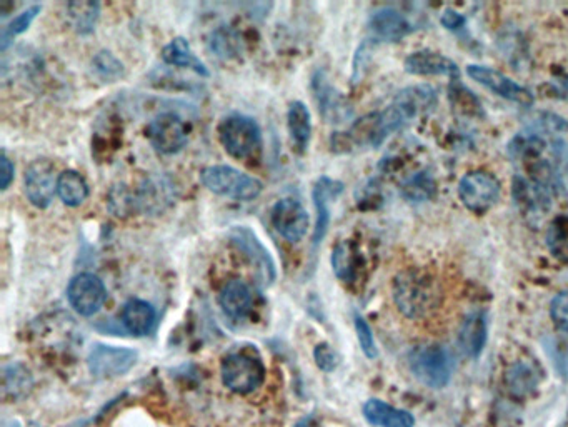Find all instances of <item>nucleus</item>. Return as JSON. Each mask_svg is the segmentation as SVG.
<instances>
[{
    "instance_id": "nucleus-1",
    "label": "nucleus",
    "mask_w": 568,
    "mask_h": 427,
    "mask_svg": "<svg viewBox=\"0 0 568 427\" xmlns=\"http://www.w3.org/2000/svg\"><path fill=\"white\" fill-rule=\"evenodd\" d=\"M395 306L407 319H424L440 304L439 282L420 269H407L392 286Z\"/></svg>"
},
{
    "instance_id": "nucleus-2",
    "label": "nucleus",
    "mask_w": 568,
    "mask_h": 427,
    "mask_svg": "<svg viewBox=\"0 0 568 427\" xmlns=\"http://www.w3.org/2000/svg\"><path fill=\"white\" fill-rule=\"evenodd\" d=\"M200 182L207 191L214 192L217 196L242 202L254 201L264 189L259 179L230 166L205 167L200 172Z\"/></svg>"
},
{
    "instance_id": "nucleus-3",
    "label": "nucleus",
    "mask_w": 568,
    "mask_h": 427,
    "mask_svg": "<svg viewBox=\"0 0 568 427\" xmlns=\"http://www.w3.org/2000/svg\"><path fill=\"white\" fill-rule=\"evenodd\" d=\"M409 367L417 381L430 389H444L452 377L454 362L445 347L439 344H424L410 351Z\"/></svg>"
},
{
    "instance_id": "nucleus-4",
    "label": "nucleus",
    "mask_w": 568,
    "mask_h": 427,
    "mask_svg": "<svg viewBox=\"0 0 568 427\" xmlns=\"http://www.w3.org/2000/svg\"><path fill=\"white\" fill-rule=\"evenodd\" d=\"M222 382L229 391L245 396L257 391L265 381L264 362L247 352H230L220 364Z\"/></svg>"
},
{
    "instance_id": "nucleus-5",
    "label": "nucleus",
    "mask_w": 568,
    "mask_h": 427,
    "mask_svg": "<svg viewBox=\"0 0 568 427\" xmlns=\"http://www.w3.org/2000/svg\"><path fill=\"white\" fill-rule=\"evenodd\" d=\"M219 139L227 154L239 161L254 157L262 146L257 122L245 116H230L220 122Z\"/></svg>"
},
{
    "instance_id": "nucleus-6",
    "label": "nucleus",
    "mask_w": 568,
    "mask_h": 427,
    "mask_svg": "<svg viewBox=\"0 0 568 427\" xmlns=\"http://www.w3.org/2000/svg\"><path fill=\"white\" fill-rule=\"evenodd\" d=\"M502 194V186L492 172H467L459 182V197L470 212L484 216L497 206Z\"/></svg>"
},
{
    "instance_id": "nucleus-7",
    "label": "nucleus",
    "mask_w": 568,
    "mask_h": 427,
    "mask_svg": "<svg viewBox=\"0 0 568 427\" xmlns=\"http://www.w3.org/2000/svg\"><path fill=\"white\" fill-rule=\"evenodd\" d=\"M512 197L520 214L527 222L537 226L552 211L555 196L529 177L515 176L512 181Z\"/></svg>"
},
{
    "instance_id": "nucleus-8",
    "label": "nucleus",
    "mask_w": 568,
    "mask_h": 427,
    "mask_svg": "<svg viewBox=\"0 0 568 427\" xmlns=\"http://www.w3.org/2000/svg\"><path fill=\"white\" fill-rule=\"evenodd\" d=\"M147 137L155 151L172 156L182 151L189 142V129L174 112L159 114L147 126Z\"/></svg>"
},
{
    "instance_id": "nucleus-9",
    "label": "nucleus",
    "mask_w": 568,
    "mask_h": 427,
    "mask_svg": "<svg viewBox=\"0 0 568 427\" xmlns=\"http://www.w3.org/2000/svg\"><path fill=\"white\" fill-rule=\"evenodd\" d=\"M467 76L505 101L515 102L525 107L534 104V96L529 89L512 81L509 76H505L504 72L497 71L494 67L470 64L467 66Z\"/></svg>"
},
{
    "instance_id": "nucleus-10",
    "label": "nucleus",
    "mask_w": 568,
    "mask_h": 427,
    "mask_svg": "<svg viewBox=\"0 0 568 427\" xmlns=\"http://www.w3.org/2000/svg\"><path fill=\"white\" fill-rule=\"evenodd\" d=\"M230 239L234 242L239 251L244 252V256L249 259L250 266L255 271L257 282L262 286H270L277 277L275 262L270 256V252L265 249L264 244L259 241V237L250 231L249 227H234L230 231Z\"/></svg>"
},
{
    "instance_id": "nucleus-11",
    "label": "nucleus",
    "mask_w": 568,
    "mask_h": 427,
    "mask_svg": "<svg viewBox=\"0 0 568 427\" xmlns=\"http://www.w3.org/2000/svg\"><path fill=\"white\" fill-rule=\"evenodd\" d=\"M67 299L79 316L92 317L104 307L107 289L100 277L90 272L75 276L67 287Z\"/></svg>"
},
{
    "instance_id": "nucleus-12",
    "label": "nucleus",
    "mask_w": 568,
    "mask_h": 427,
    "mask_svg": "<svg viewBox=\"0 0 568 427\" xmlns=\"http://www.w3.org/2000/svg\"><path fill=\"white\" fill-rule=\"evenodd\" d=\"M59 176L55 174V166L47 159L32 162L24 177L25 196L37 209H47L54 201Z\"/></svg>"
},
{
    "instance_id": "nucleus-13",
    "label": "nucleus",
    "mask_w": 568,
    "mask_h": 427,
    "mask_svg": "<svg viewBox=\"0 0 568 427\" xmlns=\"http://www.w3.org/2000/svg\"><path fill=\"white\" fill-rule=\"evenodd\" d=\"M137 362V352L127 347L95 346L87 357V366L97 379L124 376Z\"/></svg>"
},
{
    "instance_id": "nucleus-14",
    "label": "nucleus",
    "mask_w": 568,
    "mask_h": 427,
    "mask_svg": "<svg viewBox=\"0 0 568 427\" xmlns=\"http://www.w3.org/2000/svg\"><path fill=\"white\" fill-rule=\"evenodd\" d=\"M270 221L275 231L284 237L285 241L300 242L309 231V212L297 199H280L270 212Z\"/></svg>"
},
{
    "instance_id": "nucleus-15",
    "label": "nucleus",
    "mask_w": 568,
    "mask_h": 427,
    "mask_svg": "<svg viewBox=\"0 0 568 427\" xmlns=\"http://www.w3.org/2000/svg\"><path fill=\"white\" fill-rule=\"evenodd\" d=\"M312 91L325 121L330 124H342L352 117V107L349 106V102L330 84L324 72L319 71L312 77Z\"/></svg>"
},
{
    "instance_id": "nucleus-16",
    "label": "nucleus",
    "mask_w": 568,
    "mask_h": 427,
    "mask_svg": "<svg viewBox=\"0 0 568 427\" xmlns=\"http://www.w3.org/2000/svg\"><path fill=\"white\" fill-rule=\"evenodd\" d=\"M344 192V184L340 181H334L330 177L322 176L319 181L315 182L312 199H314L315 212H317V221H315L314 236H312V252L319 249L320 244L324 241L330 226V202L335 197H339Z\"/></svg>"
},
{
    "instance_id": "nucleus-17",
    "label": "nucleus",
    "mask_w": 568,
    "mask_h": 427,
    "mask_svg": "<svg viewBox=\"0 0 568 427\" xmlns=\"http://www.w3.org/2000/svg\"><path fill=\"white\" fill-rule=\"evenodd\" d=\"M405 71L412 76H447L457 81L459 67L452 59L435 51H417L405 59Z\"/></svg>"
},
{
    "instance_id": "nucleus-18",
    "label": "nucleus",
    "mask_w": 568,
    "mask_h": 427,
    "mask_svg": "<svg viewBox=\"0 0 568 427\" xmlns=\"http://www.w3.org/2000/svg\"><path fill=\"white\" fill-rule=\"evenodd\" d=\"M219 304L225 316L232 321L240 322L247 319L254 307V297L250 287L240 279L225 282L219 294Z\"/></svg>"
},
{
    "instance_id": "nucleus-19",
    "label": "nucleus",
    "mask_w": 568,
    "mask_h": 427,
    "mask_svg": "<svg viewBox=\"0 0 568 427\" xmlns=\"http://www.w3.org/2000/svg\"><path fill=\"white\" fill-rule=\"evenodd\" d=\"M489 324L484 311L470 312L465 317L459 329V347L464 356L470 359H479L487 344Z\"/></svg>"
},
{
    "instance_id": "nucleus-20",
    "label": "nucleus",
    "mask_w": 568,
    "mask_h": 427,
    "mask_svg": "<svg viewBox=\"0 0 568 427\" xmlns=\"http://www.w3.org/2000/svg\"><path fill=\"white\" fill-rule=\"evenodd\" d=\"M369 29L375 41L380 42H400L412 32L410 22L390 7H384L372 14Z\"/></svg>"
},
{
    "instance_id": "nucleus-21",
    "label": "nucleus",
    "mask_w": 568,
    "mask_h": 427,
    "mask_svg": "<svg viewBox=\"0 0 568 427\" xmlns=\"http://www.w3.org/2000/svg\"><path fill=\"white\" fill-rule=\"evenodd\" d=\"M540 381H542V374H540L539 366L532 361H524V359L515 361L505 372V387L510 392V396L517 397V399H525L535 394L539 389Z\"/></svg>"
},
{
    "instance_id": "nucleus-22",
    "label": "nucleus",
    "mask_w": 568,
    "mask_h": 427,
    "mask_svg": "<svg viewBox=\"0 0 568 427\" xmlns=\"http://www.w3.org/2000/svg\"><path fill=\"white\" fill-rule=\"evenodd\" d=\"M364 416L372 426L377 427H414L415 417L410 412L390 406L380 399L365 402Z\"/></svg>"
},
{
    "instance_id": "nucleus-23",
    "label": "nucleus",
    "mask_w": 568,
    "mask_h": 427,
    "mask_svg": "<svg viewBox=\"0 0 568 427\" xmlns=\"http://www.w3.org/2000/svg\"><path fill=\"white\" fill-rule=\"evenodd\" d=\"M155 319L154 307L140 299H130L122 309V324L135 337L149 336L154 331Z\"/></svg>"
},
{
    "instance_id": "nucleus-24",
    "label": "nucleus",
    "mask_w": 568,
    "mask_h": 427,
    "mask_svg": "<svg viewBox=\"0 0 568 427\" xmlns=\"http://www.w3.org/2000/svg\"><path fill=\"white\" fill-rule=\"evenodd\" d=\"M332 269L335 276L345 284H354L359 279L360 266H362V257L354 242L342 241L334 247L332 251Z\"/></svg>"
},
{
    "instance_id": "nucleus-25",
    "label": "nucleus",
    "mask_w": 568,
    "mask_h": 427,
    "mask_svg": "<svg viewBox=\"0 0 568 427\" xmlns=\"http://www.w3.org/2000/svg\"><path fill=\"white\" fill-rule=\"evenodd\" d=\"M162 59L165 64L174 67H182V69H190L195 74L202 77H209L210 72L205 67L204 62L200 61L199 57L195 56L189 42L177 37L174 41H170L167 46L162 49Z\"/></svg>"
},
{
    "instance_id": "nucleus-26",
    "label": "nucleus",
    "mask_w": 568,
    "mask_h": 427,
    "mask_svg": "<svg viewBox=\"0 0 568 427\" xmlns=\"http://www.w3.org/2000/svg\"><path fill=\"white\" fill-rule=\"evenodd\" d=\"M287 126H289L290 137L295 147L300 152H304L309 147L310 137H312V119H310V111L304 102L295 101L290 104L289 112H287Z\"/></svg>"
},
{
    "instance_id": "nucleus-27",
    "label": "nucleus",
    "mask_w": 568,
    "mask_h": 427,
    "mask_svg": "<svg viewBox=\"0 0 568 427\" xmlns=\"http://www.w3.org/2000/svg\"><path fill=\"white\" fill-rule=\"evenodd\" d=\"M57 194H59L65 206L79 207L89 197V184L85 181L84 176H80L79 172L64 171L59 174Z\"/></svg>"
},
{
    "instance_id": "nucleus-28",
    "label": "nucleus",
    "mask_w": 568,
    "mask_h": 427,
    "mask_svg": "<svg viewBox=\"0 0 568 427\" xmlns=\"http://www.w3.org/2000/svg\"><path fill=\"white\" fill-rule=\"evenodd\" d=\"M100 6L97 2H70L67 16L74 31L80 36L92 34L99 21Z\"/></svg>"
},
{
    "instance_id": "nucleus-29",
    "label": "nucleus",
    "mask_w": 568,
    "mask_h": 427,
    "mask_svg": "<svg viewBox=\"0 0 568 427\" xmlns=\"http://www.w3.org/2000/svg\"><path fill=\"white\" fill-rule=\"evenodd\" d=\"M544 139L537 132H527V134H519L515 136L509 144V154L515 161H524L525 164L539 159L544 154Z\"/></svg>"
},
{
    "instance_id": "nucleus-30",
    "label": "nucleus",
    "mask_w": 568,
    "mask_h": 427,
    "mask_svg": "<svg viewBox=\"0 0 568 427\" xmlns=\"http://www.w3.org/2000/svg\"><path fill=\"white\" fill-rule=\"evenodd\" d=\"M400 192L407 201L420 204V202L430 201L435 196L437 182H435L434 177L430 176L429 172H417L402 184Z\"/></svg>"
},
{
    "instance_id": "nucleus-31",
    "label": "nucleus",
    "mask_w": 568,
    "mask_h": 427,
    "mask_svg": "<svg viewBox=\"0 0 568 427\" xmlns=\"http://www.w3.org/2000/svg\"><path fill=\"white\" fill-rule=\"evenodd\" d=\"M545 242L550 254L568 266V216H557L550 222Z\"/></svg>"
},
{
    "instance_id": "nucleus-32",
    "label": "nucleus",
    "mask_w": 568,
    "mask_h": 427,
    "mask_svg": "<svg viewBox=\"0 0 568 427\" xmlns=\"http://www.w3.org/2000/svg\"><path fill=\"white\" fill-rule=\"evenodd\" d=\"M40 11H42V7L40 6L29 7L27 11L20 12L19 16L14 17V19L2 29V34H0V47H2V51H5V49L12 44L15 37L24 34V32L32 26V22L35 21V17L39 16Z\"/></svg>"
},
{
    "instance_id": "nucleus-33",
    "label": "nucleus",
    "mask_w": 568,
    "mask_h": 427,
    "mask_svg": "<svg viewBox=\"0 0 568 427\" xmlns=\"http://www.w3.org/2000/svg\"><path fill=\"white\" fill-rule=\"evenodd\" d=\"M94 69L97 71L102 79H107V81H117L119 77L124 76V66L119 59H115L110 52H99L97 56L94 57Z\"/></svg>"
},
{
    "instance_id": "nucleus-34",
    "label": "nucleus",
    "mask_w": 568,
    "mask_h": 427,
    "mask_svg": "<svg viewBox=\"0 0 568 427\" xmlns=\"http://www.w3.org/2000/svg\"><path fill=\"white\" fill-rule=\"evenodd\" d=\"M212 49L217 52V56L220 57H234L239 54V37L235 32L229 31V29H219L212 34Z\"/></svg>"
},
{
    "instance_id": "nucleus-35",
    "label": "nucleus",
    "mask_w": 568,
    "mask_h": 427,
    "mask_svg": "<svg viewBox=\"0 0 568 427\" xmlns=\"http://www.w3.org/2000/svg\"><path fill=\"white\" fill-rule=\"evenodd\" d=\"M355 332H357V339H359L360 347H362L365 356L369 359H375L379 356L374 332L370 329L369 322L365 321L364 317L359 316V314L355 316Z\"/></svg>"
},
{
    "instance_id": "nucleus-36",
    "label": "nucleus",
    "mask_w": 568,
    "mask_h": 427,
    "mask_svg": "<svg viewBox=\"0 0 568 427\" xmlns=\"http://www.w3.org/2000/svg\"><path fill=\"white\" fill-rule=\"evenodd\" d=\"M550 317L560 332L568 334V289L560 291L550 302Z\"/></svg>"
},
{
    "instance_id": "nucleus-37",
    "label": "nucleus",
    "mask_w": 568,
    "mask_h": 427,
    "mask_svg": "<svg viewBox=\"0 0 568 427\" xmlns=\"http://www.w3.org/2000/svg\"><path fill=\"white\" fill-rule=\"evenodd\" d=\"M450 94H452V102H454L455 107H462V111L469 112L472 116H475V112H480V102L477 101V97L474 94H470L465 87L462 86H452L450 87Z\"/></svg>"
},
{
    "instance_id": "nucleus-38",
    "label": "nucleus",
    "mask_w": 568,
    "mask_h": 427,
    "mask_svg": "<svg viewBox=\"0 0 568 427\" xmlns=\"http://www.w3.org/2000/svg\"><path fill=\"white\" fill-rule=\"evenodd\" d=\"M314 357L320 371L332 372L339 366V356H337V352H335L329 344H325V342L315 347Z\"/></svg>"
},
{
    "instance_id": "nucleus-39",
    "label": "nucleus",
    "mask_w": 568,
    "mask_h": 427,
    "mask_svg": "<svg viewBox=\"0 0 568 427\" xmlns=\"http://www.w3.org/2000/svg\"><path fill=\"white\" fill-rule=\"evenodd\" d=\"M552 156H554L555 171L559 172L560 179L568 187V142L555 141L552 144Z\"/></svg>"
},
{
    "instance_id": "nucleus-40",
    "label": "nucleus",
    "mask_w": 568,
    "mask_h": 427,
    "mask_svg": "<svg viewBox=\"0 0 568 427\" xmlns=\"http://www.w3.org/2000/svg\"><path fill=\"white\" fill-rule=\"evenodd\" d=\"M539 129H544L547 132H567L568 122L562 117L557 116V114H549V112H544L540 114L537 119H535V132Z\"/></svg>"
},
{
    "instance_id": "nucleus-41",
    "label": "nucleus",
    "mask_w": 568,
    "mask_h": 427,
    "mask_svg": "<svg viewBox=\"0 0 568 427\" xmlns=\"http://www.w3.org/2000/svg\"><path fill=\"white\" fill-rule=\"evenodd\" d=\"M440 24L445 27V29H449V31H460V29H464L465 24V17L459 12L452 11V9H447V11L442 14L440 17Z\"/></svg>"
},
{
    "instance_id": "nucleus-42",
    "label": "nucleus",
    "mask_w": 568,
    "mask_h": 427,
    "mask_svg": "<svg viewBox=\"0 0 568 427\" xmlns=\"http://www.w3.org/2000/svg\"><path fill=\"white\" fill-rule=\"evenodd\" d=\"M14 181V164L10 162L9 157L2 154L0 157V189L7 191L10 184Z\"/></svg>"
},
{
    "instance_id": "nucleus-43",
    "label": "nucleus",
    "mask_w": 568,
    "mask_h": 427,
    "mask_svg": "<svg viewBox=\"0 0 568 427\" xmlns=\"http://www.w3.org/2000/svg\"><path fill=\"white\" fill-rule=\"evenodd\" d=\"M294 427H320V422L314 414H310L295 422Z\"/></svg>"
}]
</instances>
